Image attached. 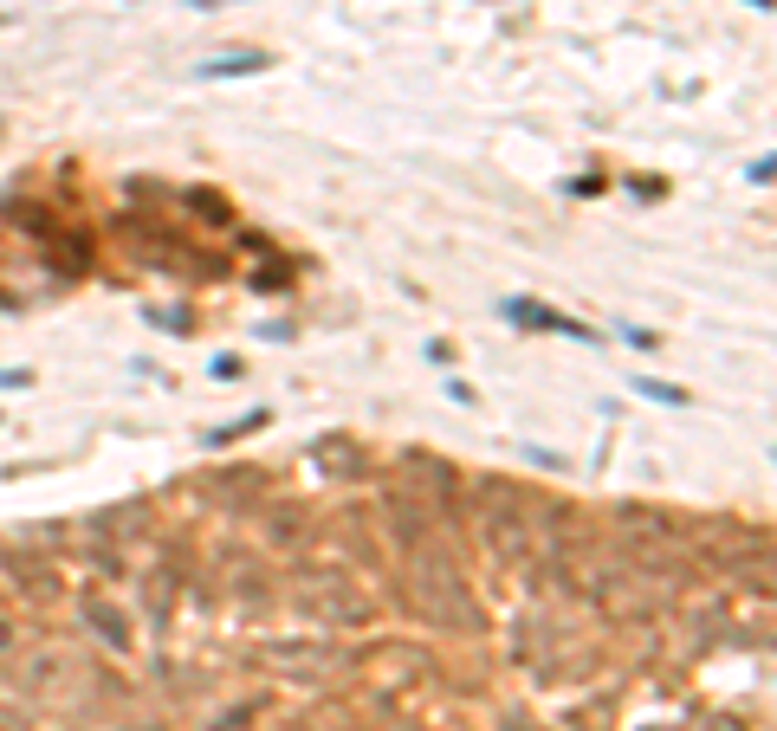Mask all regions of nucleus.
I'll return each mask as SVG.
<instances>
[{
	"label": "nucleus",
	"instance_id": "7ed1b4c3",
	"mask_svg": "<svg viewBox=\"0 0 777 731\" xmlns=\"http://www.w3.org/2000/svg\"><path fill=\"white\" fill-rule=\"evenodd\" d=\"M512 324H544V330H564V337H590L583 324H570V317H557V311H544V305H531V298H512L506 305Z\"/></svg>",
	"mask_w": 777,
	"mask_h": 731
},
{
	"label": "nucleus",
	"instance_id": "6e6552de",
	"mask_svg": "<svg viewBox=\"0 0 777 731\" xmlns=\"http://www.w3.org/2000/svg\"><path fill=\"white\" fill-rule=\"evenodd\" d=\"M0 731H26V719H20V712H7V706H0Z\"/></svg>",
	"mask_w": 777,
	"mask_h": 731
},
{
	"label": "nucleus",
	"instance_id": "20e7f679",
	"mask_svg": "<svg viewBox=\"0 0 777 731\" xmlns=\"http://www.w3.org/2000/svg\"><path fill=\"white\" fill-rule=\"evenodd\" d=\"M266 52H234V59H214V65H201V78H240V72H266Z\"/></svg>",
	"mask_w": 777,
	"mask_h": 731
},
{
	"label": "nucleus",
	"instance_id": "423d86ee",
	"mask_svg": "<svg viewBox=\"0 0 777 731\" xmlns=\"http://www.w3.org/2000/svg\"><path fill=\"white\" fill-rule=\"evenodd\" d=\"M188 201H195V214H201V220H214V227H221V220H234L227 195H214V188H188Z\"/></svg>",
	"mask_w": 777,
	"mask_h": 731
},
{
	"label": "nucleus",
	"instance_id": "f03ea898",
	"mask_svg": "<svg viewBox=\"0 0 777 731\" xmlns=\"http://www.w3.org/2000/svg\"><path fill=\"white\" fill-rule=\"evenodd\" d=\"M292 596L305 602L318 622H363V596H350V583H344V570H305L292 583Z\"/></svg>",
	"mask_w": 777,
	"mask_h": 731
},
{
	"label": "nucleus",
	"instance_id": "9d476101",
	"mask_svg": "<svg viewBox=\"0 0 777 731\" xmlns=\"http://www.w3.org/2000/svg\"><path fill=\"white\" fill-rule=\"evenodd\" d=\"M195 7H221V0H195Z\"/></svg>",
	"mask_w": 777,
	"mask_h": 731
},
{
	"label": "nucleus",
	"instance_id": "39448f33",
	"mask_svg": "<svg viewBox=\"0 0 777 731\" xmlns=\"http://www.w3.org/2000/svg\"><path fill=\"white\" fill-rule=\"evenodd\" d=\"M85 615L98 622V634H104L111 647H130V628H124V615H117V609H104V602H85Z\"/></svg>",
	"mask_w": 777,
	"mask_h": 731
},
{
	"label": "nucleus",
	"instance_id": "0eeeda50",
	"mask_svg": "<svg viewBox=\"0 0 777 731\" xmlns=\"http://www.w3.org/2000/svg\"><path fill=\"white\" fill-rule=\"evenodd\" d=\"M635 389H642L648 402H667V408H687V389H674V382H654V376H635Z\"/></svg>",
	"mask_w": 777,
	"mask_h": 731
},
{
	"label": "nucleus",
	"instance_id": "f257e3e1",
	"mask_svg": "<svg viewBox=\"0 0 777 731\" xmlns=\"http://www.w3.org/2000/svg\"><path fill=\"white\" fill-rule=\"evenodd\" d=\"M402 602L415 615H434V622H454V628H480V602L467 596L454 557H434L428 544L408 550V570H402Z\"/></svg>",
	"mask_w": 777,
	"mask_h": 731
},
{
	"label": "nucleus",
	"instance_id": "1a4fd4ad",
	"mask_svg": "<svg viewBox=\"0 0 777 731\" xmlns=\"http://www.w3.org/2000/svg\"><path fill=\"white\" fill-rule=\"evenodd\" d=\"M713 731H745V725H732V719H713Z\"/></svg>",
	"mask_w": 777,
	"mask_h": 731
}]
</instances>
